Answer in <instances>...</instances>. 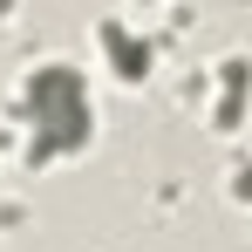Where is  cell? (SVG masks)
I'll return each mask as SVG.
<instances>
[{"mask_svg":"<svg viewBox=\"0 0 252 252\" xmlns=\"http://www.w3.org/2000/svg\"><path fill=\"white\" fill-rule=\"evenodd\" d=\"M21 116H28V164H55V157L89 150V136H95L89 75L75 62H41L21 89Z\"/></svg>","mask_w":252,"mask_h":252,"instance_id":"cell-1","label":"cell"},{"mask_svg":"<svg viewBox=\"0 0 252 252\" xmlns=\"http://www.w3.org/2000/svg\"><path fill=\"white\" fill-rule=\"evenodd\" d=\"M95 41H102V55H109V68H116L123 82H143V75H150V48L136 41V34H129L123 21H102V28H95Z\"/></svg>","mask_w":252,"mask_h":252,"instance_id":"cell-2","label":"cell"},{"mask_svg":"<svg viewBox=\"0 0 252 252\" xmlns=\"http://www.w3.org/2000/svg\"><path fill=\"white\" fill-rule=\"evenodd\" d=\"M246 82H252V68H246V62H232V68H225V102H218V129H239V116H246Z\"/></svg>","mask_w":252,"mask_h":252,"instance_id":"cell-3","label":"cell"},{"mask_svg":"<svg viewBox=\"0 0 252 252\" xmlns=\"http://www.w3.org/2000/svg\"><path fill=\"white\" fill-rule=\"evenodd\" d=\"M0 143H7V129H0Z\"/></svg>","mask_w":252,"mask_h":252,"instance_id":"cell-4","label":"cell"}]
</instances>
